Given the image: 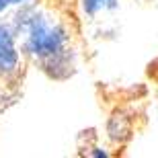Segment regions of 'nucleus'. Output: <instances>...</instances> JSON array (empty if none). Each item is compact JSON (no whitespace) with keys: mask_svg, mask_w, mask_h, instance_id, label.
Here are the masks:
<instances>
[{"mask_svg":"<svg viewBox=\"0 0 158 158\" xmlns=\"http://www.w3.org/2000/svg\"><path fill=\"white\" fill-rule=\"evenodd\" d=\"M10 23L19 35L25 60L49 80L64 82L78 68L72 33L64 19L39 2H29L12 10Z\"/></svg>","mask_w":158,"mask_h":158,"instance_id":"nucleus-1","label":"nucleus"},{"mask_svg":"<svg viewBox=\"0 0 158 158\" xmlns=\"http://www.w3.org/2000/svg\"><path fill=\"white\" fill-rule=\"evenodd\" d=\"M25 60L19 35L10 21H0V84H17L23 76Z\"/></svg>","mask_w":158,"mask_h":158,"instance_id":"nucleus-2","label":"nucleus"},{"mask_svg":"<svg viewBox=\"0 0 158 158\" xmlns=\"http://www.w3.org/2000/svg\"><path fill=\"white\" fill-rule=\"evenodd\" d=\"M117 4H119V0H78L80 12L86 19H97L103 12L117 8Z\"/></svg>","mask_w":158,"mask_h":158,"instance_id":"nucleus-3","label":"nucleus"},{"mask_svg":"<svg viewBox=\"0 0 158 158\" xmlns=\"http://www.w3.org/2000/svg\"><path fill=\"white\" fill-rule=\"evenodd\" d=\"M29 2H41V0H0V17L6 15V12L17 10L19 6H25Z\"/></svg>","mask_w":158,"mask_h":158,"instance_id":"nucleus-4","label":"nucleus"},{"mask_svg":"<svg viewBox=\"0 0 158 158\" xmlns=\"http://www.w3.org/2000/svg\"><path fill=\"white\" fill-rule=\"evenodd\" d=\"M88 156H97V158H107L109 156V152H107L105 148L103 146H97V144H94V146H90L88 148Z\"/></svg>","mask_w":158,"mask_h":158,"instance_id":"nucleus-5","label":"nucleus"}]
</instances>
